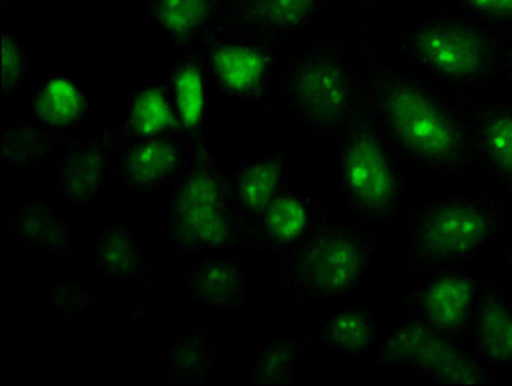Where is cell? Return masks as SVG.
<instances>
[{
	"mask_svg": "<svg viewBox=\"0 0 512 386\" xmlns=\"http://www.w3.org/2000/svg\"><path fill=\"white\" fill-rule=\"evenodd\" d=\"M212 84L204 48L188 49L174 60L169 89L183 133L190 142L205 139V125L212 108Z\"/></svg>",
	"mask_w": 512,
	"mask_h": 386,
	"instance_id": "17",
	"label": "cell"
},
{
	"mask_svg": "<svg viewBox=\"0 0 512 386\" xmlns=\"http://www.w3.org/2000/svg\"><path fill=\"white\" fill-rule=\"evenodd\" d=\"M405 218V260L421 273L461 268L509 227L505 204L487 193L435 197Z\"/></svg>",
	"mask_w": 512,
	"mask_h": 386,
	"instance_id": "4",
	"label": "cell"
},
{
	"mask_svg": "<svg viewBox=\"0 0 512 386\" xmlns=\"http://www.w3.org/2000/svg\"><path fill=\"white\" fill-rule=\"evenodd\" d=\"M29 78V52L13 29V23H8L2 34V101L23 92Z\"/></svg>",
	"mask_w": 512,
	"mask_h": 386,
	"instance_id": "29",
	"label": "cell"
},
{
	"mask_svg": "<svg viewBox=\"0 0 512 386\" xmlns=\"http://www.w3.org/2000/svg\"><path fill=\"white\" fill-rule=\"evenodd\" d=\"M327 208L308 191L289 186L260 216L248 238V253L286 256L308 237Z\"/></svg>",
	"mask_w": 512,
	"mask_h": 386,
	"instance_id": "14",
	"label": "cell"
},
{
	"mask_svg": "<svg viewBox=\"0 0 512 386\" xmlns=\"http://www.w3.org/2000/svg\"><path fill=\"white\" fill-rule=\"evenodd\" d=\"M375 368L412 371L445 385H489L495 374L465 341L448 338L421 320L397 323L372 360Z\"/></svg>",
	"mask_w": 512,
	"mask_h": 386,
	"instance_id": "8",
	"label": "cell"
},
{
	"mask_svg": "<svg viewBox=\"0 0 512 386\" xmlns=\"http://www.w3.org/2000/svg\"><path fill=\"white\" fill-rule=\"evenodd\" d=\"M204 51L216 90L270 111V93L278 75L273 41L221 26Z\"/></svg>",
	"mask_w": 512,
	"mask_h": 386,
	"instance_id": "9",
	"label": "cell"
},
{
	"mask_svg": "<svg viewBox=\"0 0 512 386\" xmlns=\"http://www.w3.org/2000/svg\"><path fill=\"white\" fill-rule=\"evenodd\" d=\"M166 238L186 262L246 253L234 190L205 139L190 142V158L167 207Z\"/></svg>",
	"mask_w": 512,
	"mask_h": 386,
	"instance_id": "3",
	"label": "cell"
},
{
	"mask_svg": "<svg viewBox=\"0 0 512 386\" xmlns=\"http://www.w3.org/2000/svg\"><path fill=\"white\" fill-rule=\"evenodd\" d=\"M95 260L112 279L136 281L144 287L141 308H145V298L152 297L160 287L155 281V267L142 256L133 229L125 221L104 227L95 245Z\"/></svg>",
	"mask_w": 512,
	"mask_h": 386,
	"instance_id": "22",
	"label": "cell"
},
{
	"mask_svg": "<svg viewBox=\"0 0 512 386\" xmlns=\"http://www.w3.org/2000/svg\"><path fill=\"white\" fill-rule=\"evenodd\" d=\"M314 339L342 357L361 360L377 344L379 317L368 303L339 309L319 323Z\"/></svg>",
	"mask_w": 512,
	"mask_h": 386,
	"instance_id": "23",
	"label": "cell"
},
{
	"mask_svg": "<svg viewBox=\"0 0 512 386\" xmlns=\"http://www.w3.org/2000/svg\"><path fill=\"white\" fill-rule=\"evenodd\" d=\"M123 136L125 128H108L87 141L68 142L52 174V194L73 205L98 201Z\"/></svg>",
	"mask_w": 512,
	"mask_h": 386,
	"instance_id": "13",
	"label": "cell"
},
{
	"mask_svg": "<svg viewBox=\"0 0 512 386\" xmlns=\"http://www.w3.org/2000/svg\"><path fill=\"white\" fill-rule=\"evenodd\" d=\"M393 2L396 5H401V7H409V5H412L416 0H393Z\"/></svg>",
	"mask_w": 512,
	"mask_h": 386,
	"instance_id": "36",
	"label": "cell"
},
{
	"mask_svg": "<svg viewBox=\"0 0 512 386\" xmlns=\"http://www.w3.org/2000/svg\"><path fill=\"white\" fill-rule=\"evenodd\" d=\"M505 76L512 82V29L505 32Z\"/></svg>",
	"mask_w": 512,
	"mask_h": 386,
	"instance_id": "32",
	"label": "cell"
},
{
	"mask_svg": "<svg viewBox=\"0 0 512 386\" xmlns=\"http://www.w3.org/2000/svg\"><path fill=\"white\" fill-rule=\"evenodd\" d=\"M185 289L202 306L232 312L248 308L251 295L245 267L232 254L210 257L188 271Z\"/></svg>",
	"mask_w": 512,
	"mask_h": 386,
	"instance_id": "21",
	"label": "cell"
},
{
	"mask_svg": "<svg viewBox=\"0 0 512 386\" xmlns=\"http://www.w3.org/2000/svg\"><path fill=\"white\" fill-rule=\"evenodd\" d=\"M218 350L204 328H188L172 342L166 355V379L175 385H205L212 375Z\"/></svg>",
	"mask_w": 512,
	"mask_h": 386,
	"instance_id": "26",
	"label": "cell"
},
{
	"mask_svg": "<svg viewBox=\"0 0 512 386\" xmlns=\"http://www.w3.org/2000/svg\"><path fill=\"white\" fill-rule=\"evenodd\" d=\"M446 7L508 32L512 29V0H445Z\"/></svg>",
	"mask_w": 512,
	"mask_h": 386,
	"instance_id": "31",
	"label": "cell"
},
{
	"mask_svg": "<svg viewBox=\"0 0 512 386\" xmlns=\"http://www.w3.org/2000/svg\"><path fill=\"white\" fill-rule=\"evenodd\" d=\"M290 160L287 153L262 156L238 169L234 185V201L242 224L245 248L260 216L290 186Z\"/></svg>",
	"mask_w": 512,
	"mask_h": 386,
	"instance_id": "16",
	"label": "cell"
},
{
	"mask_svg": "<svg viewBox=\"0 0 512 386\" xmlns=\"http://www.w3.org/2000/svg\"><path fill=\"white\" fill-rule=\"evenodd\" d=\"M246 2H248V0H218V4L223 8L224 19H226V16L229 15V13L235 12L238 8L243 7Z\"/></svg>",
	"mask_w": 512,
	"mask_h": 386,
	"instance_id": "34",
	"label": "cell"
},
{
	"mask_svg": "<svg viewBox=\"0 0 512 386\" xmlns=\"http://www.w3.org/2000/svg\"><path fill=\"white\" fill-rule=\"evenodd\" d=\"M505 32L451 7L404 24L388 45L410 71L442 89L473 93L505 78Z\"/></svg>",
	"mask_w": 512,
	"mask_h": 386,
	"instance_id": "2",
	"label": "cell"
},
{
	"mask_svg": "<svg viewBox=\"0 0 512 386\" xmlns=\"http://www.w3.org/2000/svg\"><path fill=\"white\" fill-rule=\"evenodd\" d=\"M334 147L350 215L375 226H401L409 210L401 158L375 127L355 87L346 130Z\"/></svg>",
	"mask_w": 512,
	"mask_h": 386,
	"instance_id": "5",
	"label": "cell"
},
{
	"mask_svg": "<svg viewBox=\"0 0 512 386\" xmlns=\"http://www.w3.org/2000/svg\"><path fill=\"white\" fill-rule=\"evenodd\" d=\"M34 300L46 303L67 319H78L92 308L95 295L78 283L52 284L48 290L34 292Z\"/></svg>",
	"mask_w": 512,
	"mask_h": 386,
	"instance_id": "30",
	"label": "cell"
},
{
	"mask_svg": "<svg viewBox=\"0 0 512 386\" xmlns=\"http://www.w3.org/2000/svg\"><path fill=\"white\" fill-rule=\"evenodd\" d=\"M10 232L26 246H38L52 256L67 259L71 251V227L51 202L29 197L10 216Z\"/></svg>",
	"mask_w": 512,
	"mask_h": 386,
	"instance_id": "24",
	"label": "cell"
},
{
	"mask_svg": "<svg viewBox=\"0 0 512 386\" xmlns=\"http://www.w3.org/2000/svg\"><path fill=\"white\" fill-rule=\"evenodd\" d=\"M29 112L41 127L68 133L86 122L89 97L75 76L56 71L38 82L29 98Z\"/></svg>",
	"mask_w": 512,
	"mask_h": 386,
	"instance_id": "20",
	"label": "cell"
},
{
	"mask_svg": "<svg viewBox=\"0 0 512 386\" xmlns=\"http://www.w3.org/2000/svg\"><path fill=\"white\" fill-rule=\"evenodd\" d=\"M327 0H248L229 13L223 26L253 32L275 43L282 38L301 37L314 23Z\"/></svg>",
	"mask_w": 512,
	"mask_h": 386,
	"instance_id": "18",
	"label": "cell"
},
{
	"mask_svg": "<svg viewBox=\"0 0 512 386\" xmlns=\"http://www.w3.org/2000/svg\"><path fill=\"white\" fill-rule=\"evenodd\" d=\"M123 127L134 136L142 138H185L182 123L172 101L171 89L164 84H150L131 93Z\"/></svg>",
	"mask_w": 512,
	"mask_h": 386,
	"instance_id": "25",
	"label": "cell"
},
{
	"mask_svg": "<svg viewBox=\"0 0 512 386\" xmlns=\"http://www.w3.org/2000/svg\"><path fill=\"white\" fill-rule=\"evenodd\" d=\"M336 2H344V4L352 5V7L363 8L366 12H374L380 7L383 0H336Z\"/></svg>",
	"mask_w": 512,
	"mask_h": 386,
	"instance_id": "33",
	"label": "cell"
},
{
	"mask_svg": "<svg viewBox=\"0 0 512 386\" xmlns=\"http://www.w3.org/2000/svg\"><path fill=\"white\" fill-rule=\"evenodd\" d=\"M479 281L461 268L427 273L423 283L405 295V312L448 338L467 342Z\"/></svg>",
	"mask_w": 512,
	"mask_h": 386,
	"instance_id": "10",
	"label": "cell"
},
{
	"mask_svg": "<svg viewBox=\"0 0 512 386\" xmlns=\"http://www.w3.org/2000/svg\"><path fill=\"white\" fill-rule=\"evenodd\" d=\"M506 265H508L509 281H511L512 289V240L508 243L505 249Z\"/></svg>",
	"mask_w": 512,
	"mask_h": 386,
	"instance_id": "35",
	"label": "cell"
},
{
	"mask_svg": "<svg viewBox=\"0 0 512 386\" xmlns=\"http://www.w3.org/2000/svg\"><path fill=\"white\" fill-rule=\"evenodd\" d=\"M2 161L12 169L41 166L54 150L67 144V133L48 130L35 122L2 125Z\"/></svg>",
	"mask_w": 512,
	"mask_h": 386,
	"instance_id": "27",
	"label": "cell"
},
{
	"mask_svg": "<svg viewBox=\"0 0 512 386\" xmlns=\"http://www.w3.org/2000/svg\"><path fill=\"white\" fill-rule=\"evenodd\" d=\"M142 8L167 37L188 49L205 48L224 21L218 0H144Z\"/></svg>",
	"mask_w": 512,
	"mask_h": 386,
	"instance_id": "19",
	"label": "cell"
},
{
	"mask_svg": "<svg viewBox=\"0 0 512 386\" xmlns=\"http://www.w3.org/2000/svg\"><path fill=\"white\" fill-rule=\"evenodd\" d=\"M358 52L355 93L401 161L449 177L476 168L456 93L448 98L442 87L388 64L366 38L358 43Z\"/></svg>",
	"mask_w": 512,
	"mask_h": 386,
	"instance_id": "1",
	"label": "cell"
},
{
	"mask_svg": "<svg viewBox=\"0 0 512 386\" xmlns=\"http://www.w3.org/2000/svg\"><path fill=\"white\" fill-rule=\"evenodd\" d=\"M311 341L292 331L268 339L253 360V382L260 386H290L298 383V355Z\"/></svg>",
	"mask_w": 512,
	"mask_h": 386,
	"instance_id": "28",
	"label": "cell"
},
{
	"mask_svg": "<svg viewBox=\"0 0 512 386\" xmlns=\"http://www.w3.org/2000/svg\"><path fill=\"white\" fill-rule=\"evenodd\" d=\"M467 344L490 368L512 371V303L490 281H479Z\"/></svg>",
	"mask_w": 512,
	"mask_h": 386,
	"instance_id": "15",
	"label": "cell"
},
{
	"mask_svg": "<svg viewBox=\"0 0 512 386\" xmlns=\"http://www.w3.org/2000/svg\"><path fill=\"white\" fill-rule=\"evenodd\" d=\"M456 98L467 122L476 168L492 177L512 202V101L478 100L472 93H456Z\"/></svg>",
	"mask_w": 512,
	"mask_h": 386,
	"instance_id": "12",
	"label": "cell"
},
{
	"mask_svg": "<svg viewBox=\"0 0 512 386\" xmlns=\"http://www.w3.org/2000/svg\"><path fill=\"white\" fill-rule=\"evenodd\" d=\"M382 251L375 232L323 216L308 237L281 257L278 281L297 303L331 301L363 283Z\"/></svg>",
	"mask_w": 512,
	"mask_h": 386,
	"instance_id": "6",
	"label": "cell"
},
{
	"mask_svg": "<svg viewBox=\"0 0 512 386\" xmlns=\"http://www.w3.org/2000/svg\"><path fill=\"white\" fill-rule=\"evenodd\" d=\"M188 158L190 141L183 136L142 138L125 130L112 174L127 193H155L179 180Z\"/></svg>",
	"mask_w": 512,
	"mask_h": 386,
	"instance_id": "11",
	"label": "cell"
},
{
	"mask_svg": "<svg viewBox=\"0 0 512 386\" xmlns=\"http://www.w3.org/2000/svg\"><path fill=\"white\" fill-rule=\"evenodd\" d=\"M349 37L336 32L300 46L281 71V93L295 116L319 141L336 145L352 109L355 68Z\"/></svg>",
	"mask_w": 512,
	"mask_h": 386,
	"instance_id": "7",
	"label": "cell"
}]
</instances>
